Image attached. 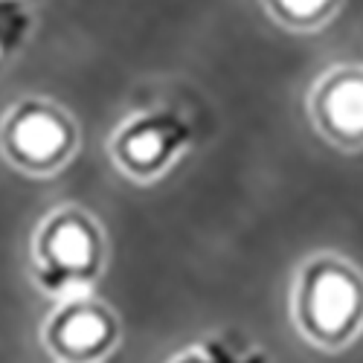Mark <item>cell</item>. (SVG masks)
I'll use <instances>...</instances> for the list:
<instances>
[{
    "label": "cell",
    "mask_w": 363,
    "mask_h": 363,
    "mask_svg": "<svg viewBox=\"0 0 363 363\" xmlns=\"http://www.w3.org/2000/svg\"><path fill=\"white\" fill-rule=\"evenodd\" d=\"M363 294L346 267L317 264L306 282V317L317 337H340L357 323Z\"/></svg>",
    "instance_id": "1"
},
{
    "label": "cell",
    "mask_w": 363,
    "mask_h": 363,
    "mask_svg": "<svg viewBox=\"0 0 363 363\" xmlns=\"http://www.w3.org/2000/svg\"><path fill=\"white\" fill-rule=\"evenodd\" d=\"M96 267V238L84 221L58 218L44 238L41 282L52 291L84 282Z\"/></svg>",
    "instance_id": "2"
},
{
    "label": "cell",
    "mask_w": 363,
    "mask_h": 363,
    "mask_svg": "<svg viewBox=\"0 0 363 363\" xmlns=\"http://www.w3.org/2000/svg\"><path fill=\"white\" fill-rule=\"evenodd\" d=\"M12 155L29 166L55 163L70 145L67 119L47 105H23L15 111L6 128Z\"/></svg>",
    "instance_id": "3"
},
{
    "label": "cell",
    "mask_w": 363,
    "mask_h": 363,
    "mask_svg": "<svg viewBox=\"0 0 363 363\" xmlns=\"http://www.w3.org/2000/svg\"><path fill=\"white\" fill-rule=\"evenodd\" d=\"M189 131L172 113H148L131 123L119 137V155L131 169H160L186 143Z\"/></svg>",
    "instance_id": "4"
},
{
    "label": "cell",
    "mask_w": 363,
    "mask_h": 363,
    "mask_svg": "<svg viewBox=\"0 0 363 363\" xmlns=\"http://www.w3.org/2000/svg\"><path fill=\"white\" fill-rule=\"evenodd\" d=\"M323 125L335 137H363V76L343 73L331 79L320 96Z\"/></svg>",
    "instance_id": "5"
},
{
    "label": "cell",
    "mask_w": 363,
    "mask_h": 363,
    "mask_svg": "<svg viewBox=\"0 0 363 363\" xmlns=\"http://www.w3.org/2000/svg\"><path fill=\"white\" fill-rule=\"evenodd\" d=\"M55 337L62 343V349L76 352V354H90L108 343L111 337V323L102 311L94 308H76L62 317L55 328Z\"/></svg>",
    "instance_id": "6"
},
{
    "label": "cell",
    "mask_w": 363,
    "mask_h": 363,
    "mask_svg": "<svg viewBox=\"0 0 363 363\" xmlns=\"http://www.w3.org/2000/svg\"><path fill=\"white\" fill-rule=\"evenodd\" d=\"M331 6H335V0H270V9L282 21H291V23L323 21Z\"/></svg>",
    "instance_id": "7"
},
{
    "label": "cell",
    "mask_w": 363,
    "mask_h": 363,
    "mask_svg": "<svg viewBox=\"0 0 363 363\" xmlns=\"http://www.w3.org/2000/svg\"><path fill=\"white\" fill-rule=\"evenodd\" d=\"M177 363H264L262 354H253V357H238L230 346H224L221 340H206L198 352L186 354L184 360Z\"/></svg>",
    "instance_id": "8"
},
{
    "label": "cell",
    "mask_w": 363,
    "mask_h": 363,
    "mask_svg": "<svg viewBox=\"0 0 363 363\" xmlns=\"http://www.w3.org/2000/svg\"><path fill=\"white\" fill-rule=\"evenodd\" d=\"M15 23H18V12H6V4H0V50H4L12 38H15Z\"/></svg>",
    "instance_id": "9"
}]
</instances>
